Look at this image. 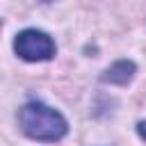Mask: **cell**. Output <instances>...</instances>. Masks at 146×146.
I'll return each mask as SVG.
<instances>
[{"mask_svg":"<svg viewBox=\"0 0 146 146\" xmlns=\"http://www.w3.org/2000/svg\"><path fill=\"white\" fill-rule=\"evenodd\" d=\"M135 75V64L128 62V59H121L116 64H112L105 75H103V82H112V84H128L130 78Z\"/></svg>","mask_w":146,"mask_h":146,"instance_id":"cell-3","label":"cell"},{"mask_svg":"<svg viewBox=\"0 0 146 146\" xmlns=\"http://www.w3.org/2000/svg\"><path fill=\"white\" fill-rule=\"evenodd\" d=\"M18 123H21V130L30 139H36V141H57L68 130L66 119L57 110H52L43 103L23 105L18 112Z\"/></svg>","mask_w":146,"mask_h":146,"instance_id":"cell-1","label":"cell"},{"mask_svg":"<svg viewBox=\"0 0 146 146\" xmlns=\"http://www.w3.org/2000/svg\"><path fill=\"white\" fill-rule=\"evenodd\" d=\"M14 50L25 62H46L55 55V43L41 30H23L16 34Z\"/></svg>","mask_w":146,"mask_h":146,"instance_id":"cell-2","label":"cell"},{"mask_svg":"<svg viewBox=\"0 0 146 146\" xmlns=\"http://www.w3.org/2000/svg\"><path fill=\"white\" fill-rule=\"evenodd\" d=\"M137 128H139V135H141V137H144V139H146V123H144V121H141V123H139V125H137Z\"/></svg>","mask_w":146,"mask_h":146,"instance_id":"cell-4","label":"cell"}]
</instances>
